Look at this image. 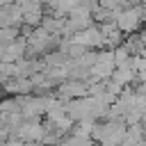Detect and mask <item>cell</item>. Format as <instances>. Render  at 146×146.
Returning a JSON list of instances; mask_svg holds the SVG:
<instances>
[{"label":"cell","instance_id":"30bf717a","mask_svg":"<svg viewBox=\"0 0 146 146\" xmlns=\"http://www.w3.org/2000/svg\"><path fill=\"white\" fill-rule=\"evenodd\" d=\"M16 0H0V7H7V5H14Z\"/></svg>","mask_w":146,"mask_h":146},{"label":"cell","instance_id":"8fae6325","mask_svg":"<svg viewBox=\"0 0 146 146\" xmlns=\"http://www.w3.org/2000/svg\"><path fill=\"white\" fill-rule=\"evenodd\" d=\"M139 91H141V94H144V96H146V80H144V82H141V87H139Z\"/></svg>","mask_w":146,"mask_h":146},{"label":"cell","instance_id":"ba28073f","mask_svg":"<svg viewBox=\"0 0 146 146\" xmlns=\"http://www.w3.org/2000/svg\"><path fill=\"white\" fill-rule=\"evenodd\" d=\"M21 36V27H0V46L11 43Z\"/></svg>","mask_w":146,"mask_h":146},{"label":"cell","instance_id":"6da1fadb","mask_svg":"<svg viewBox=\"0 0 146 146\" xmlns=\"http://www.w3.org/2000/svg\"><path fill=\"white\" fill-rule=\"evenodd\" d=\"M125 130L128 128H125V123L121 119H112V121L94 125L91 139H96L100 146H121L123 139H125Z\"/></svg>","mask_w":146,"mask_h":146},{"label":"cell","instance_id":"277c9868","mask_svg":"<svg viewBox=\"0 0 146 146\" xmlns=\"http://www.w3.org/2000/svg\"><path fill=\"white\" fill-rule=\"evenodd\" d=\"M46 132H48V128H43L36 119H27V121H23V123L18 125V130H16L14 135H16V139H21V141L36 144V141H43Z\"/></svg>","mask_w":146,"mask_h":146},{"label":"cell","instance_id":"9c48e42d","mask_svg":"<svg viewBox=\"0 0 146 146\" xmlns=\"http://www.w3.org/2000/svg\"><path fill=\"white\" fill-rule=\"evenodd\" d=\"M25 141H21V139H5L0 146H23Z\"/></svg>","mask_w":146,"mask_h":146},{"label":"cell","instance_id":"3957f363","mask_svg":"<svg viewBox=\"0 0 146 146\" xmlns=\"http://www.w3.org/2000/svg\"><path fill=\"white\" fill-rule=\"evenodd\" d=\"M71 41L78 43V46H82V48H87V50H100V48H105V36L100 32V25H89V27L75 32L71 36Z\"/></svg>","mask_w":146,"mask_h":146},{"label":"cell","instance_id":"52a82bcc","mask_svg":"<svg viewBox=\"0 0 146 146\" xmlns=\"http://www.w3.org/2000/svg\"><path fill=\"white\" fill-rule=\"evenodd\" d=\"M0 27H23V11L16 2L0 7Z\"/></svg>","mask_w":146,"mask_h":146},{"label":"cell","instance_id":"7a4b0ae2","mask_svg":"<svg viewBox=\"0 0 146 146\" xmlns=\"http://www.w3.org/2000/svg\"><path fill=\"white\" fill-rule=\"evenodd\" d=\"M116 71V59L114 50H96V62L91 66V80H110L112 73Z\"/></svg>","mask_w":146,"mask_h":146},{"label":"cell","instance_id":"8992f818","mask_svg":"<svg viewBox=\"0 0 146 146\" xmlns=\"http://www.w3.org/2000/svg\"><path fill=\"white\" fill-rule=\"evenodd\" d=\"M23 57H27V41H25V36H18L16 41L2 46V62H11L14 64V62H18Z\"/></svg>","mask_w":146,"mask_h":146},{"label":"cell","instance_id":"5b68a950","mask_svg":"<svg viewBox=\"0 0 146 146\" xmlns=\"http://www.w3.org/2000/svg\"><path fill=\"white\" fill-rule=\"evenodd\" d=\"M16 5L23 11V25H27V27H39L41 25V21L46 16V11H43L46 5H41L36 0H16Z\"/></svg>","mask_w":146,"mask_h":146}]
</instances>
